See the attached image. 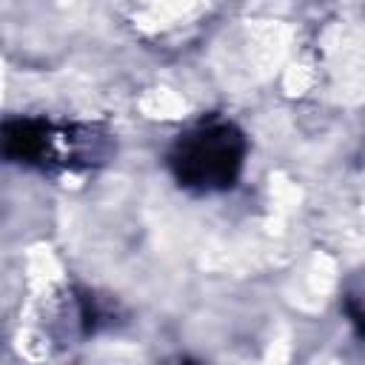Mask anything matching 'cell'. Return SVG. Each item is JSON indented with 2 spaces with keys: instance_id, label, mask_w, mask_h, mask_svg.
Masks as SVG:
<instances>
[{
  "instance_id": "6da1fadb",
  "label": "cell",
  "mask_w": 365,
  "mask_h": 365,
  "mask_svg": "<svg viewBox=\"0 0 365 365\" xmlns=\"http://www.w3.org/2000/svg\"><path fill=\"white\" fill-rule=\"evenodd\" d=\"M245 137L234 123L208 120L197 123L174 143L168 165L180 185L191 191L231 188L242 171Z\"/></svg>"
},
{
  "instance_id": "7a4b0ae2",
  "label": "cell",
  "mask_w": 365,
  "mask_h": 365,
  "mask_svg": "<svg viewBox=\"0 0 365 365\" xmlns=\"http://www.w3.org/2000/svg\"><path fill=\"white\" fill-rule=\"evenodd\" d=\"M100 140L91 128H54L43 120H9L3 128L6 157L43 168H88L103 157Z\"/></svg>"
}]
</instances>
